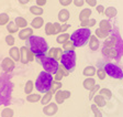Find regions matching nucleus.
<instances>
[{"instance_id":"nucleus-1","label":"nucleus","mask_w":123,"mask_h":117,"mask_svg":"<svg viewBox=\"0 0 123 117\" xmlns=\"http://www.w3.org/2000/svg\"><path fill=\"white\" fill-rule=\"evenodd\" d=\"M123 52V41L119 34L110 36L103 43L102 54L110 59H118Z\"/></svg>"},{"instance_id":"nucleus-2","label":"nucleus","mask_w":123,"mask_h":117,"mask_svg":"<svg viewBox=\"0 0 123 117\" xmlns=\"http://www.w3.org/2000/svg\"><path fill=\"white\" fill-rule=\"evenodd\" d=\"M8 73L0 75V105H8L10 103L13 84L11 83Z\"/></svg>"},{"instance_id":"nucleus-3","label":"nucleus","mask_w":123,"mask_h":117,"mask_svg":"<svg viewBox=\"0 0 123 117\" xmlns=\"http://www.w3.org/2000/svg\"><path fill=\"white\" fill-rule=\"evenodd\" d=\"M26 47H29L34 56L43 55L49 51V44L46 40L38 35H32L30 39L26 40Z\"/></svg>"},{"instance_id":"nucleus-4","label":"nucleus","mask_w":123,"mask_h":117,"mask_svg":"<svg viewBox=\"0 0 123 117\" xmlns=\"http://www.w3.org/2000/svg\"><path fill=\"white\" fill-rule=\"evenodd\" d=\"M52 82H53V75L51 73H47L45 71H42L40 74H38L37 78L35 81V89H37V92L40 93H44L49 92L51 89V85Z\"/></svg>"},{"instance_id":"nucleus-5","label":"nucleus","mask_w":123,"mask_h":117,"mask_svg":"<svg viewBox=\"0 0 123 117\" xmlns=\"http://www.w3.org/2000/svg\"><path fill=\"white\" fill-rule=\"evenodd\" d=\"M90 35H91V31L89 28H80L70 34V40L73 41L75 47L79 48L85 45L89 41Z\"/></svg>"},{"instance_id":"nucleus-6","label":"nucleus","mask_w":123,"mask_h":117,"mask_svg":"<svg viewBox=\"0 0 123 117\" xmlns=\"http://www.w3.org/2000/svg\"><path fill=\"white\" fill-rule=\"evenodd\" d=\"M35 60L37 63H40V64L43 66L44 71L47 73H51L52 75L53 74H55V73L57 72V70H58V61L54 60L53 57H49V56H46L45 54L43 55H37V56H35Z\"/></svg>"},{"instance_id":"nucleus-7","label":"nucleus","mask_w":123,"mask_h":117,"mask_svg":"<svg viewBox=\"0 0 123 117\" xmlns=\"http://www.w3.org/2000/svg\"><path fill=\"white\" fill-rule=\"evenodd\" d=\"M61 65L69 73L75 70V66H76V52H75V50L63 52L61 57Z\"/></svg>"},{"instance_id":"nucleus-8","label":"nucleus","mask_w":123,"mask_h":117,"mask_svg":"<svg viewBox=\"0 0 123 117\" xmlns=\"http://www.w3.org/2000/svg\"><path fill=\"white\" fill-rule=\"evenodd\" d=\"M103 68L108 76L115 78V80H123V70L119 65L114 63H107Z\"/></svg>"},{"instance_id":"nucleus-9","label":"nucleus","mask_w":123,"mask_h":117,"mask_svg":"<svg viewBox=\"0 0 123 117\" xmlns=\"http://www.w3.org/2000/svg\"><path fill=\"white\" fill-rule=\"evenodd\" d=\"M34 60V54L31 52V50L29 47L23 45L20 48V61L22 64H26V63L31 62Z\"/></svg>"},{"instance_id":"nucleus-10","label":"nucleus","mask_w":123,"mask_h":117,"mask_svg":"<svg viewBox=\"0 0 123 117\" xmlns=\"http://www.w3.org/2000/svg\"><path fill=\"white\" fill-rule=\"evenodd\" d=\"M72 96V93L69 91H64V89H58L55 93V102L57 104H63L67 98Z\"/></svg>"},{"instance_id":"nucleus-11","label":"nucleus","mask_w":123,"mask_h":117,"mask_svg":"<svg viewBox=\"0 0 123 117\" xmlns=\"http://www.w3.org/2000/svg\"><path fill=\"white\" fill-rule=\"evenodd\" d=\"M1 68H2V70L5 73L12 72L15 68L14 61H13L11 57H5L2 60V62H1Z\"/></svg>"},{"instance_id":"nucleus-12","label":"nucleus","mask_w":123,"mask_h":117,"mask_svg":"<svg viewBox=\"0 0 123 117\" xmlns=\"http://www.w3.org/2000/svg\"><path fill=\"white\" fill-rule=\"evenodd\" d=\"M42 112L44 113V115L46 116H54L58 112V106H57V103H49L47 105L43 107V110Z\"/></svg>"},{"instance_id":"nucleus-13","label":"nucleus","mask_w":123,"mask_h":117,"mask_svg":"<svg viewBox=\"0 0 123 117\" xmlns=\"http://www.w3.org/2000/svg\"><path fill=\"white\" fill-rule=\"evenodd\" d=\"M62 54H63L62 48H51V49H49V56L53 57L54 60L61 61Z\"/></svg>"},{"instance_id":"nucleus-14","label":"nucleus","mask_w":123,"mask_h":117,"mask_svg":"<svg viewBox=\"0 0 123 117\" xmlns=\"http://www.w3.org/2000/svg\"><path fill=\"white\" fill-rule=\"evenodd\" d=\"M32 35H33V29L32 28H28L26 27V28H23L22 30L19 31V39L24 40V41L30 39Z\"/></svg>"},{"instance_id":"nucleus-15","label":"nucleus","mask_w":123,"mask_h":117,"mask_svg":"<svg viewBox=\"0 0 123 117\" xmlns=\"http://www.w3.org/2000/svg\"><path fill=\"white\" fill-rule=\"evenodd\" d=\"M68 74H69L68 71H66L64 68H63V66H62V65H59V66H58V70H57V72L54 74V81L61 82L62 78L64 77V76H67Z\"/></svg>"},{"instance_id":"nucleus-16","label":"nucleus","mask_w":123,"mask_h":117,"mask_svg":"<svg viewBox=\"0 0 123 117\" xmlns=\"http://www.w3.org/2000/svg\"><path fill=\"white\" fill-rule=\"evenodd\" d=\"M88 45H89L90 50L92 51H97L99 49V39H98L96 35H90L89 38V42H88Z\"/></svg>"},{"instance_id":"nucleus-17","label":"nucleus","mask_w":123,"mask_h":117,"mask_svg":"<svg viewBox=\"0 0 123 117\" xmlns=\"http://www.w3.org/2000/svg\"><path fill=\"white\" fill-rule=\"evenodd\" d=\"M69 17H70V12H69L67 9H62V10H59V12H58V21L59 22H62V23L67 22Z\"/></svg>"},{"instance_id":"nucleus-18","label":"nucleus","mask_w":123,"mask_h":117,"mask_svg":"<svg viewBox=\"0 0 123 117\" xmlns=\"http://www.w3.org/2000/svg\"><path fill=\"white\" fill-rule=\"evenodd\" d=\"M9 55L14 62L20 61V49L17 47H11V49L9 50Z\"/></svg>"},{"instance_id":"nucleus-19","label":"nucleus","mask_w":123,"mask_h":117,"mask_svg":"<svg viewBox=\"0 0 123 117\" xmlns=\"http://www.w3.org/2000/svg\"><path fill=\"white\" fill-rule=\"evenodd\" d=\"M82 85H84V89H87V91H90L91 89H93L96 86V81L93 77H87L82 82Z\"/></svg>"},{"instance_id":"nucleus-20","label":"nucleus","mask_w":123,"mask_h":117,"mask_svg":"<svg viewBox=\"0 0 123 117\" xmlns=\"http://www.w3.org/2000/svg\"><path fill=\"white\" fill-rule=\"evenodd\" d=\"M92 101L95 102V104L97 105L98 107H105V104H107V99H105L102 95H100V94H98V95L96 94Z\"/></svg>"},{"instance_id":"nucleus-21","label":"nucleus","mask_w":123,"mask_h":117,"mask_svg":"<svg viewBox=\"0 0 123 117\" xmlns=\"http://www.w3.org/2000/svg\"><path fill=\"white\" fill-rule=\"evenodd\" d=\"M43 24H44V20L41 16L35 17V18L32 20V22H31V27L33 29H40L43 27Z\"/></svg>"},{"instance_id":"nucleus-22","label":"nucleus","mask_w":123,"mask_h":117,"mask_svg":"<svg viewBox=\"0 0 123 117\" xmlns=\"http://www.w3.org/2000/svg\"><path fill=\"white\" fill-rule=\"evenodd\" d=\"M99 28L102 29V30H105V31H108V32L112 31V24H111V22L109 20H105V19L100 21Z\"/></svg>"},{"instance_id":"nucleus-23","label":"nucleus","mask_w":123,"mask_h":117,"mask_svg":"<svg viewBox=\"0 0 123 117\" xmlns=\"http://www.w3.org/2000/svg\"><path fill=\"white\" fill-rule=\"evenodd\" d=\"M91 9L90 8H86V9H82L79 13V20L80 21H84V20H87V19H90V16H91Z\"/></svg>"},{"instance_id":"nucleus-24","label":"nucleus","mask_w":123,"mask_h":117,"mask_svg":"<svg viewBox=\"0 0 123 117\" xmlns=\"http://www.w3.org/2000/svg\"><path fill=\"white\" fill-rule=\"evenodd\" d=\"M105 14L107 16V18H109V19L114 18V17H117V14H118V10H117V8H114V7H108V8L105 9Z\"/></svg>"},{"instance_id":"nucleus-25","label":"nucleus","mask_w":123,"mask_h":117,"mask_svg":"<svg viewBox=\"0 0 123 117\" xmlns=\"http://www.w3.org/2000/svg\"><path fill=\"white\" fill-rule=\"evenodd\" d=\"M7 30L10 34H13V33L19 32V27L15 24L14 21H9L7 23Z\"/></svg>"},{"instance_id":"nucleus-26","label":"nucleus","mask_w":123,"mask_h":117,"mask_svg":"<svg viewBox=\"0 0 123 117\" xmlns=\"http://www.w3.org/2000/svg\"><path fill=\"white\" fill-rule=\"evenodd\" d=\"M96 72H97V70H96L95 66H91V65H89V66H87V68L84 69V71H82V74H84L85 76H87V77H91V76H93L96 74Z\"/></svg>"},{"instance_id":"nucleus-27","label":"nucleus","mask_w":123,"mask_h":117,"mask_svg":"<svg viewBox=\"0 0 123 117\" xmlns=\"http://www.w3.org/2000/svg\"><path fill=\"white\" fill-rule=\"evenodd\" d=\"M95 35L97 36L98 39H107L108 36H109V34H110V32H108V31H105V30H102V29H96V31H95Z\"/></svg>"},{"instance_id":"nucleus-28","label":"nucleus","mask_w":123,"mask_h":117,"mask_svg":"<svg viewBox=\"0 0 123 117\" xmlns=\"http://www.w3.org/2000/svg\"><path fill=\"white\" fill-rule=\"evenodd\" d=\"M69 39H70V34H68V33H61L59 35H57L56 42L58 43V44H64L65 42L68 41Z\"/></svg>"},{"instance_id":"nucleus-29","label":"nucleus","mask_w":123,"mask_h":117,"mask_svg":"<svg viewBox=\"0 0 123 117\" xmlns=\"http://www.w3.org/2000/svg\"><path fill=\"white\" fill-rule=\"evenodd\" d=\"M14 22L19 28L23 29V28H26V27H28V21L23 18V17H17V18L14 19Z\"/></svg>"},{"instance_id":"nucleus-30","label":"nucleus","mask_w":123,"mask_h":117,"mask_svg":"<svg viewBox=\"0 0 123 117\" xmlns=\"http://www.w3.org/2000/svg\"><path fill=\"white\" fill-rule=\"evenodd\" d=\"M52 97H53V94L51 93V92H46L45 94H44V96L41 98V104L43 105V106H45V105H47L49 103H51V99Z\"/></svg>"},{"instance_id":"nucleus-31","label":"nucleus","mask_w":123,"mask_h":117,"mask_svg":"<svg viewBox=\"0 0 123 117\" xmlns=\"http://www.w3.org/2000/svg\"><path fill=\"white\" fill-rule=\"evenodd\" d=\"M62 86H63V84H62V82H58V81H54L52 82V85H51V89H49V92H51L52 94H55L58 89H62Z\"/></svg>"},{"instance_id":"nucleus-32","label":"nucleus","mask_w":123,"mask_h":117,"mask_svg":"<svg viewBox=\"0 0 123 117\" xmlns=\"http://www.w3.org/2000/svg\"><path fill=\"white\" fill-rule=\"evenodd\" d=\"M30 12L32 13V14H35L36 17L41 16V14H43L44 10L42 7H38V6H32V7H30Z\"/></svg>"},{"instance_id":"nucleus-33","label":"nucleus","mask_w":123,"mask_h":117,"mask_svg":"<svg viewBox=\"0 0 123 117\" xmlns=\"http://www.w3.org/2000/svg\"><path fill=\"white\" fill-rule=\"evenodd\" d=\"M99 94L100 95H102L107 101H109V99L112 98V92H111L109 89H99Z\"/></svg>"},{"instance_id":"nucleus-34","label":"nucleus","mask_w":123,"mask_h":117,"mask_svg":"<svg viewBox=\"0 0 123 117\" xmlns=\"http://www.w3.org/2000/svg\"><path fill=\"white\" fill-rule=\"evenodd\" d=\"M44 29H45L46 35H52V34H55L54 23H52V22H47V23H45V27H44Z\"/></svg>"},{"instance_id":"nucleus-35","label":"nucleus","mask_w":123,"mask_h":117,"mask_svg":"<svg viewBox=\"0 0 123 117\" xmlns=\"http://www.w3.org/2000/svg\"><path fill=\"white\" fill-rule=\"evenodd\" d=\"M41 95L40 94H29L28 96H26V101L29 103H36V102L41 101Z\"/></svg>"},{"instance_id":"nucleus-36","label":"nucleus","mask_w":123,"mask_h":117,"mask_svg":"<svg viewBox=\"0 0 123 117\" xmlns=\"http://www.w3.org/2000/svg\"><path fill=\"white\" fill-rule=\"evenodd\" d=\"M33 89H34V83H33V81L29 80V81L25 83V85H24V93L29 95V94L32 93Z\"/></svg>"},{"instance_id":"nucleus-37","label":"nucleus","mask_w":123,"mask_h":117,"mask_svg":"<svg viewBox=\"0 0 123 117\" xmlns=\"http://www.w3.org/2000/svg\"><path fill=\"white\" fill-rule=\"evenodd\" d=\"M75 48L76 47H75V44L73 43V41L70 39L63 44V50H64V51H73V50H75Z\"/></svg>"},{"instance_id":"nucleus-38","label":"nucleus","mask_w":123,"mask_h":117,"mask_svg":"<svg viewBox=\"0 0 123 117\" xmlns=\"http://www.w3.org/2000/svg\"><path fill=\"white\" fill-rule=\"evenodd\" d=\"M13 109L10 108V107H5L1 112V117H13Z\"/></svg>"},{"instance_id":"nucleus-39","label":"nucleus","mask_w":123,"mask_h":117,"mask_svg":"<svg viewBox=\"0 0 123 117\" xmlns=\"http://www.w3.org/2000/svg\"><path fill=\"white\" fill-rule=\"evenodd\" d=\"M100 89H101V87H100L99 84H96L95 87H93V89H91L89 91L90 93H89V96H88V99H89V101H92V99H93V97H95V95L97 94V92H99Z\"/></svg>"},{"instance_id":"nucleus-40","label":"nucleus","mask_w":123,"mask_h":117,"mask_svg":"<svg viewBox=\"0 0 123 117\" xmlns=\"http://www.w3.org/2000/svg\"><path fill=\"white\" fill-rule=\"evenodd\" d=\"M9 14L7 13H0V26H7V23L9 22Z\"/></svg>"},{"instance_id":"nucleus-41","label":"nucleus","mask_w":123,"mask_h":117,"mask_svg":"<svg viewBox=\"0 0 123 117\" xmlns=\"http://www.w3.org/2000/svg\"><path fill=\"white\" fill-rule=\"evenodd\" d=\"M90 108H91V110H92V113H93V115H95V117H103L102 113L100 112V109L98 108V106L96 104H92Z\"/></svg>"},{"instance_id":"nucleus-42","label":"nucleus","mask_w":123,"mask_h":117,"mask_svg":"<svg viewBox=\"0 0 123 117\" xmlns=\"http://www.w3.org/2000/svg\"><path fill=\"white\" fill-rule=\"evenodd\" d=\"M96 73H97V76L100 80H105V75H107V73H105V68H99Z\"/></svg>"},{"instance_id":"nucleus-43","label":"nucleus","mask_w":123,"mask_h":117,"mask_svg":"<svg viewBox=\"0 0 123 117\" xmlns=\"http://www.w3.org/2000/svg\"><path fill=\"white\" fill-rule=\"evenodd\" d=\"M14 38H13L12 34H8L7 36H6V43H7L9 47H13L14 45Z\"/></svg>"},{"instance_id":"nucleus-44","label":"nucleus","mask_w":123,"mask_h":117,"mask_svg":"<svg viewBox=\"0 0 123 117\" xmlns=\"http://www.w3.org/2000/svg\"><path fill=\"white\" fill-rule=\"evenodd\" d=\"M54 29H55V34L61 33V29H62V24L59 22H54Z\"/></svg>"},{"instance_id":"nucleus-45","label":"nucleus","mask_w":123,"mask_h":117,"mask_svg":"<svg viewBox=\"0 0 123 117\" xmlns=\"http://www.w3.org/2000/svg\"><path fill=\"white\" fill-rule=\"evenodd\" d=\"M85 2L90 7H97V0H85Z\"/></svg>"},{"instance_id":"nucleus-46","label":"nucleus","mask_w":123,"mask_h":117,"mask_svg":"<svg viewBox=\"0 0 123 117\" xmlns=\"http://www.w3.org/2000/svg\"><path fill=\"white\" fill-rule=\"evenodd\" d=\"M68 28H70V24L69 23H63L62 24V29H61V33H65Z\"/></svg>"},{"instance_id":"nucleus-47","label":"nucleus","mask_w":123,"mask_h":117,"mask_svg":"<svg viewBox=\"0 0 123 117\" xmlns=\"http://www.w3.org/2000/svg\"><path fill=\"white\" fill-rule=\"evenodd\" d=\"M73 2L76 7H82L85 3V0H73Z\"/></svg>"},{"instance_id":"nucleus-48","label":"nucleus","mask_w":123,"mask_h":117,"mask_svg":"<svg viewBox=\"0 0 123 117\" xmlns=\"http://www.w3.org/2000/svg\"><path fill=\"white\" fill-rule=\"evenodd\" d=\"M72 2H73V0H59V3H61L62 6H65V7L69 6Z\"/></svg>"},{"instance_id":"nucleus-49","label":"nucleus","mask_w":123,"mask_h":117,"mask_svg":"<svg viewBox=\"0 0 123 117\" xmlns=\"http://www.w3.org/2000/svg\"><path fill=\"white\" fill-rule=\"evenodd\" d=\"M35 1H36V6L43 7V6L46 5V1H47V0H35Z\"/></svg>"},{"instance_id":"nucleus-50","label":"nucleus","mask_w":123,"mask_h":117,"mask_svg":"<svg viewBox=\"0 0 123 117\" xmlns=\"http://www.w3.org/2000/svg\"><path fill=\"white\" fill-rule=\"evenodd\" d=\"M97 8V11L99 13H102V12H105V6H102V5H99V6H97L96 7Z\"/></svg>"},{"instance_id":"nucleus-51","label":"nucleus","mask_w":123,"mask_h":117,"mask_svg":"<svg viewBox=\"0 0 123 117\" xmlns=\"http://www.w3.org/2000/svg\"><path fill=\"white\" fill-rule=\"evenodd\" d=\"M18 1L21 3V5H26V3H29L30 0H18Z\"/></svg>"}]
</instances>
